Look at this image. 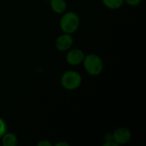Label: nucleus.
Segmentation results:
<instances>
[{
	"instance_id": "1",
	"label": "nucleus",
	"mask_w": 146,
	"mask_h": 146,
	"mask_svg": "<svg viewBox=\"0 0 146 146\" xmlns=\"http://www.w3.org/2000/svg\"><path fill=\"white\" fill-rule=\"evenodd\" d=\"M80 23V21L78 14L74 11L64 12L60 19V28L65 33L73 34L78 30Z\"/></svg>"
},
{
	"instance_id": "2",
	"label": "nucleus",
	"mask_w": 146,
	"mask_h": 146,
	"mask_svg": "<svg viewBox=\"0 0 146 146\" xmlns=\"http://www.w3.org/2000/svg\"><path fill=\"white\" fill-rule=\"evenodd\" d=\"M82 63L86 72L92 76L99 75L104 70V62L102 58L96 54L85 56Z\"/></svg>"
},
{
	"instance_id": "3",
	"label": "nucleus",
	"mask_w": 146,
	"mask_h": 146,
	"mask_svg": "<svg viewBox=\"0 0 146 146\" xmlns=\"http://www.w3.org/2000/svg\"><path fill=\"white\" fill-rule=\"evenodd\" d=\"M82 82V78L80 73L74 70L66 71L61 77L62 86L68 91H74L80 87Z\"/></svg>"
},
{
	"instance_id": "4",
	"label": "nucleus",
	"mask_w": 146,
	"mask_h": 146,
	"mask_svg": "<svg viewBox=\"0 0 146 146\" xmlns=\"http://www.w3.org/2000/svg\"><path fill=\"white\" fill-rule=\"evenodd\" d=\"M73 44H74V38L72 37V34H68L65 33H63L59 37H57L56 40V47L61 52H65L70 50Z\"/></svg>"
},
{
	"instance_id": "5",
	"label": "nucleus",
	"mask_w": 146,
	"mask_h": 146,
	"mask_svg": "<svg viewBox=\"0 0 146 146\" xmlns=\"http://www.w3.org/2000/svg\"><path fill=\"white\" fill-rule=\"evenodd\" d=\"M85 53L80 49H70L66 55V61L71 66H78L83 62Z\"/></svg>"
},
{
	"instance_id": "6",
	"label": "nucleus",
	"mask_w": 146,
	"mask_h": 146,
	"mask_svg": "<svg viewBox=\"0 0 146 146\" xmlns=\"http://www.w3.org/2000/svg\"><path fill=\"white\" fill-rule=\"evenodd\" d=\"M113 137H114V141L117 143L118 145H126L131 140L132 133L128 128L119 127L113 133Z\"/></svg>"
},
{
	"instance_id": "7",
	"label": "nucleus",
	"mask_w": 146,
	"mask_h": 146,
	"mask_svg": "<svg viewBox=\"0 0 146 146\" xmlns=\"http://www.w3.org/2000/svg\"><path fill=\"white\" fill-rule=\"evenodd\" d=\"M50 8L56 14L61 15L67 10V3L65 0H50Z\"/></svg>"
},
{
	"instance_id": "8",
	"label": "nucleus",
	"mask_w": 146,
	"mask_h": 146,
	"mask_svg": "<svg viewBox=\"0 0 146 146\" xmlns=\"http://www.w3.org/2000/svg\"><path fill=\"white\" fill-rule=\"evenodd\" d=\"M2 145L3 146H16L18 144V139L13 133H5L2 137Z\"/></svg>"
},
{
	"instance_id": "9",
	"label": "nucleus",
	"mask_w": 146,
	"mask_h": 146,
	"mask_svg": "<svg viewBox=\"0 0 146 146\" xmlns=\"http://www.w3.org/2000/svg\"><path fill=\"white\" fill-rule=\"evenodd\" d=\"M102 3L110 9H118L124 4V0H102Z\"/></svg>"
},
{
	"instance_id": "10",
	"label": "nucleus",
	"mask_w": 146,
	"mask_h": 146,
	"mask_svg": "<svg viewBox=\"0 0 146 146\" xmlns=\"http://www.w3.org/2000/svg\"><path fill=\"white\" fill-rule=\"evenodd\" d=\"M6 131H7L6 123L2 118H0V138L6 133Z\"/></svg>"
},
{
	"instance_id": "11",
	"label": "nucleus",
	"mask_w": 146,
	"mask_h": 146,
	"mask_svg": "<svg viewBox=\"0 0 146 146\" xmlns=\"http://www.w3.org/2000/svg\"><path fill=\"white\" fill-rule=\"evenodd\" d=\"M142 0H124V3L130 6H138L140 4Z\"/></svg>"
},
{
	"instance_id": "12",
	"label": "nucleus",
	"mask_w": 146,
	"mask_h": 146,
	"mask_svg": "<svg viewBox=\"0 0 146 146\" xmlns=\"http://www.w3.org/2000/svg\"><path fill=\"white\" fill-rule=\"evenodd\" d=\"M113 140H114L113 133H107L104 135V141H105V142L113 141Z\"/></svg>"
},
{
	"instance_id": "13",
	"label": "nucleus",
	"mask_w": 146,
	"mask_h": 146,
	"mask_svg": "<svg viewBox=\"0 0 146 146\" xmlns=\"http://www.w3.org/2000/svg\"><path fill=\"white\" fill-rule=\"evenodd\" d=\"M38 146H51L52 145V144H51L50 141H48V140L44 139V140H40V141L38 143Z\"/></svg>"
},
{
	"instance_id": "14",
	"label": "nucleus",
	"mask_w": 146,
	"mask_h": 146,
	"mask_svg": "<svg viewBox=\"0 0 146 146\" xmlns=\"http://www.w3.org/2000/svg\"><path fill=\"white\" fill-rule=\"evenodd\" d=\"M104 146H118V144L115 143L114 140L113 141H109V142H104Z\"/></svg>"
},
{
	"instance_id": "15",
	"label": "nucleus",
	"mask_w": 146,
	"mask_h": 146,
	"mask_svg": "<svg viewBox=\"0 0 146 146\" xmlns=\"http://www.w3.org/2000/svg\"><path fill=\"white\" fill-rule=\"evenodd\" d=\"M56 146H69V145L68 144V143H66V142H63V141H62V142H58V143H56Z\"/></svg>"
}]
</instances>
